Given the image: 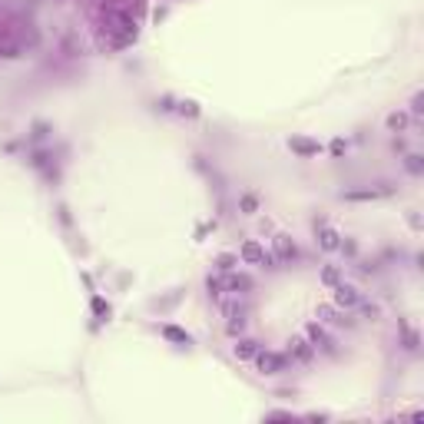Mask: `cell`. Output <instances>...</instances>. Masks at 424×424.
<instances>
[{
	"label": "cell",
	"mask_w": 424,
	"mask_h": 424,
	"mask_svg": "<svg viewBox=\"0 0 424 424\" xmlns=\"http://www.w3.org/2000/svg\"><path fill=\"white\" fill-rule=\"evenodd\" d=\"M256 365H259V371H262V374H279V371H285V358L275 355V351H262V348L256 351Z\"/></svg>",
	"instance_id": "cell-1"
},
{
	"label": "cell",
	"mask_w": 424,
	"mask_h": 424,
	"mask_svg": "<svg viewBox=\"0 0 424 424\" xmlns=\"http://www.w3.org/2000/svg\"><path fill=\"white\" fill-rule=\"evenodd\" d=\"M335 305L338 308H355V305H362V292H358L355 285L338 282V285H335Z\"/></svg>",
	"instance_id": "cell-2"
},
{
	"label": "cell",
	"mask_w": 424,
	"mask_h": 424,
	"mask_svg": "<svg viewBox=\"0 0 424 424\" xmlns=\"http://www.w3.org/2000/svg\"><path fill=\"white\" fill-rule=\"evenodd\" d=\"M272 245H275V252L272 256L275 259H285V262H292V259H299V249H295V242L285 236V232H279V236L272 239Z\"/></svg>",
	"instance_id": "cell-3"
},
{
	"label": "cell",
	"mask_w": 424,
	"mask_h": 424,
	"mask_svg": "<svg viewBox=\"0 0 424 424\" xmlns=\"http://www.w3.org/2000/svg\"><path fill=\"white\" fill-rule=\"evenodd\" d=\"M318 249H322V252L342 249V232L331 229V225H322V229H318Z\"/></svg>",
	"instance_id": "cell-4"
},
{
	"label": "cell",
	"mask_w": 424,
	"mask_h": 424,
	"mask_svg": "<svg viewBox=\"0 0 424 424\" xmlns=\"http://www.w3.org/2000/svg\"><path fill=\"white\" fill-rule=\"evenodd\" d=\"M239 256H242V262H249V265H262L265 249L256 242V239H245V242H242V252H239Z\"/></svg>",
	"instance_id": "cell-5"
},
{
	"label": "cell",
	"mask_w": 424,
	"mask_h": 424,
	"mask_svg": "<svg viewBox=\"0 0 424 424\" xmlns=\"http://www.w3.org/2000/svg\"><path fill=\"white\" fill-rule=\"evenodd\" d=\"M288 150H292V153H299V156H318V153H322V146H318L315 139L295 136V139H288Z\"/></svg>",
	"instance_id": "cell-6"
},
{
	"label": "cell",
	"mask_w": 424,
	"mask_h": 424,
	"mask_svg": "<svg viewBox=\"0 0 424 424\" xmlns=\"http://www.w3.org/2000/svg\"><path fill=\"white\" fill-rule=\"evenodd\" d=\"M288 351H292L299 362H312L315 358V345L305 342V338H292V342H288Z\"/></svg>",
	"instance_id": "cell-7"
},
{
	"label": "cell",
	"mask_w": 424,
	"mask_h": 424,
	"mask_svg": "<svg viewBox=\"0 0 424 424\" xmlns=\"http://www.w3.org/2000/svg\"><path fill=\"white\" fill-rule=\"evenodd\" d=\"M222 288H229V292H249L252 279H249V275H229V279L222 282Z\"/></svg>",
	"instance_id": "cell-8"
},
{
	"label": "cell",
	"mask_w": 424,
	"mask_h": 424,
	"mask_svg": "<svg viewBox=\"0 0 424 424\" xmlns=\"http://www.w3.org/2000/svg\"><path fill=\"white\" fill-rule=\"evenodd\" d=\"M256 351H259L256 338H239L236 342V358H256Z\"/></svg>",
	"instance_id": "cell-9"
},
{
	"label": "cell",
	"mask_w": 424,
	"mask_h": 424,
	"mask_svg": "<svg viewBox=\"0 0 424 424\" xmlns=\"http://www.w3.org/2000/svg\"><path fill=\"white\" fill-rule=\"evenodd\" d=\"M308 342H312L315 345V348H318V345H325V342H328V335H325V328H322V322H312V325H308Z\"/></svg>",
	"instance_id": "cell-10"
},
{
	"label": "cell",
	"mask_w": 424,
	"mask_h": 424,
	"mask_svg": "<svg viewBox=\"0 0 424 424\" xmlns=\"http://www.w3.org/2000/svg\"><path fill=\"white\" fill-rule=\"evenodd\" d=\"M162 335L169 338V342H179V345H193V338L186 335V331L182 328H176V325H166V328H162Z\"/></svg>",
	"instance_id": "cell-11"
},
{
	"label": "cell",
	"mask_w": 424,
	"mask_h": 424,
	"mask_svg": "<svg viewBox=\"0 0 424 424\" xmlns=\"http://www.w3.org/2000/svg\"><path fill=\"white\" fill-rule=\"evenodd\" d=\"M322 282L335 288L338 282H342V272H338V265H325V268H322Z\"/></svg>",
	"instance_id": "cell-12"
},
{
	"label": "cell",
	"mask_w": 424,
	"mask_h": 424,
	"mask_svg": "<svg viewBox=\"0 0 424 424\" xmlns=\"http://www.w3.org/2000/svg\"><path fill=\"white\" fill-rule=\"evenodd\" d=\"M405 126H408V113H391V116H388V130L401 133Z\"/></svg>",
	"instance_id": "cell-13"
},
{
	"label": "cell",
	"mask_w": 424,
	"mask_h": 424,
	"mask_svg": "<svg viewBox=\"0 0 424 424\" xmlns=\"http://www.w3.org/2000/svg\"><path fill=\"white\" fill-rule=\"evenodd\" d=\"M239 209H242L245 216H252V212L259 209V199H256V196H252V193H245L242 199H239Z\"/></svg>",
	"instance_id": "cell-14"
},
{
	"label": "cell",
	"mask_w": 424,
	"mask_h": 424,
	"mask_svg": "<svg viewBox=\"0 0 424 424\" xmlns=\"http://www.w3.org/2000/svg\"><path fill=\"white\" fill-rule=\"evenodd\" d=\"M236 262H239V259H236V256H229V252H222V256L216 259V265L222 268V272H232V268H236Z\"/></svg>",
	"instance_id": "cell-15"
},
{
	"label": "cell",
	"mask_w": 424,
	"mask_h": 424,
	"mask_svg": "<svg viewBox=\"0 0 424 424\" xmlns=\"http://www.w3.org/2000/svg\"><path fill=\"white\" fill-rule=\"evenodd\" d=\"M93 312L100 315V318H110V305H106L103 299H93Z\"/></svg>",
	"instance_id": "cell-16"
},
{
	"label": "cell",
	"mask_w": 424,
	"mask_h": 424,
	"mask_svg": "<svg viewBox=\"0 0 424 424\" xmlns=\"http://www.w3.org/2000/svg\"><path fill=\"white\" fill-rule=\"evenodd\" d=\"M405 166H408V173H414V176H418V173H421V156H408Z\"/></svg>",
	"instance_id": "cell-17"
},
{
	"label": "cell",
	"mask_w": 424,
	"mask_h": 424,
	"mask_svg": "<svg viewBox=\"0 0 424 424\" xmlns=\"http://www.w3.org/2000/svg\"><path fill=\"white\" fill-rule=\"evenodd\" d=\"M362 312H365V318H371V322H374V318H378V315H381V308H378V305H365V308H362Z\"/></svg>",
	"instance_id": "cell-18"
},
{
	"label": "cell",
	"mask_w": 424,
	"mask_h": 424,
	"mask_svg": "<svg viewBox=\"0 0 424 424\" xmlns=\"http://www.w3.org/2000/svg\"><path fill=\"white\" fill-rule=\"evenodd\" d=\"M331 153H338V156H342V153H345V139H335V143H331Z\"/></svg>",
	"instance_id": "cell-19"
},
{
	"label": "cell",
	"mask_w": 424,
	"mask_h": 424,
	"mask_svg": "<svg viewBox=\"0 0 424 424\" xmlns=\"http://www.w3.org/2000/svg\"><path fill=\"white\" fill-rule=\"evenodd\" d=\"M242 325L245 322H229V335H239V331H242Z\"/></svg>",
	"instance_id": "cell-20"
}]
</instances>
